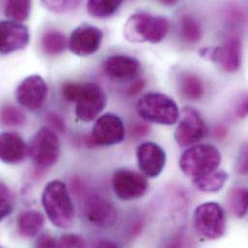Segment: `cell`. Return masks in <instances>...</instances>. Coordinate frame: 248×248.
I'll return each mask as SVG.
<instances>
[{
  "instance_id": "1",
  "label": "cell",
  "mask_w": 248,
  "mask_h": 248,
  "mask_svg": "<svg viewBox=\"0 0 248 248\" xmlns=\"http://www.w3.org/2000/svg\"><path fill=\"white\" fill-rule=\"evenodd\" d=\"M42 205L50 222L57 228L72 226L75 207L66 185L61 181H51L44 188Z\"/></svg>"
},
{
  "instance_id": "2",
  "label": "cell",
  "mask_w": 248,
  "mask_h": 248,
  "mask_svg": "<svg viewBox=\"0 0 248 248\" xmlns=\"http://www.w3.org/2000/svg\"><path fill=\"white\" fill-rule=\"evenodd\" d=\"M124 32L125 39L130 43L158 44L169 32V21L160 16L139 12L128 17Z\"/></svg>"
},
{
  "instance_id": "3",
  "label": "cell",
  "mask_w": 248,
  "mask_h": 248,
  "mask_svg": "<svg viewBox=\"0 0 248 248\" xmlns=\"http://www.w3.org/2000/svg\"><path fill=\"white\" fill-rule=\"evenodd\" d=\"M221 164L219 150L211 144L192 145L181 155L182 172L191 180L202 178L217 170Z\"/></svg>"
},
{
  "instance_id": "4",
  "label": "cell",
  "mask_w": 248,
  "mask_h": 248,
  "mask_svg": "<svg viewBox=\"0 0 248 248\" xmlns=\"http://www.w3.org/2000/svg\"><path fill=\"white\" fill-rule=\"evenodd\" d=\"M137 114L145 121L172 125L180 119L181 113L176 102L157 92H150L142 96L136 104Z\"/></svg>"
},
{
  "instance_id": "5",
  "label": "cell",
  "mask_w": 248,
  "mask_h": 248,
  "mask_svg": "<svg viewBox=\"0 0 248 248\" xmlns=\"http://www.w3.org/2000/svg\"><path fill=\"white\" fill-rule=\"evenodd\" d=\"M60 141L56 132L47 127H41L31 138L28 154L31 160L39 168L53 166L60 156Z\"/></svg>"
},
{
  "instance_id": "6",
  "label": "cell",
  "mask_w": 248,
  "mask_h": 248,
  "mask_svg": "<svg viewBox=\"0 0 248 248\" xmlns=\"http://www.w3.org/2000/svg\"><path fill=\"white\" fill-rule=\"evenodd\" d=\"M193 224L203 237L209 240H218L226 232L224 209L216 202L201 204L193 214Z\"/></svg>"
},
{
  "instance_id": "7",
  "label": "cell",
  "mask_w": 248,
  "mask_h": 248,
  "mask_svg": "<svg viewBox=\"0 0 248 248\" xmlns=\"http://www.w3.org/2000/svg\"><path fill=\"white\" fill-rule=\"evenodd\" d=\"M125 129L122 119L113 113L100 116L92 128L91 134L85 137L88 148L97 146H112L123 142Z\"/></svg>"
},
{
  "instance_id": "8",
  "label": "cell",
  "mask_w": 248,
  "mask_h": 248,
  "mask_svg": "<svg viewBox=\"0 0 248 248\" xmlns=\"http://www.w3.org/2000/svg\"><path fill=\"white\" fill-rule=\"evenodd\" d=\"M76 115L82 122L95 120L107 107V96L96 83H79V90L75 102Z\"/></svg>"
},
{
  "instance_id": "9",
  "label": "cell",
  "mask_w": 248,
  "mask_h": 248,
  "mask_svg": "<svg viewBox=\"0 0 248 248\" xmlns=\"http://www.w3.org/2000/svg\"><path fill=\"white\" fill-rule=\"evenodd\" d=\"M208 132L200 113L192 108H185L180 116L174 137L181 147H190L206 137Z\"/></svg>"
},
{
  "instance_id": "10",
  "label": "cell",
  "mask_w": 248,
  "mask_h": 248,
  "mask_svg": "<svg viewBox=\"0 0 248 248\" xmlns=\"http://www.w3.org/2000/svg\"><path fill=\"white\" fill-rule=\"evenodd\" d=\"M48 94V87L45 79L39 75H32L24 78L16 90V99L20 107L37 111L44 106Z\"/></svg>"
},
{
  "instance_id": "11",
  "label": "cell",
  "mask_w": 248,
  "mask_h": 248,
  "mask_svg": "<svg viewBox=\"0 0 248 248\" xmlns=\"http://www.w3.org/2000/svg\"><path fill=\"white\" fill-rule=\"evenodd\" d=\"M115 195L124 201H131L144 196L149 188V183L141 174L129 170L118 169L112 178Z\"/></svg>"
},
{
  "instance_id": "12",
  "label": "cell",
  "mask_w": 248,
  "mask_h": 248,
  "mask_svg": "<svg viewBox=\"0 0 248 248\" xmlns=\"http://www.w3.org/2000/svg\"><path fill=\"white\" fill-rule=\"evenodd\" d=\"M83 214L91 224L103 229L114 226L118 220V214L113 204L98 194H92L85 199Z\"/></svg>"
},
{
  "instance_id": "13",
  "label": "cell",
  "mask_w": 248,
  "mask_h": 248,
  "mask_svg": "<svg viewBox=\"0 0 248 248\" xmlns=\"http://www.w3.org/2000/svg\"><path fill=\"white\" fill-rule=\"evenodd\" d=\"M103 39L104 33L100 28L89 24H82L71 34L69 48L77 56H90L99 50Z\"/></svg>"
},
{
  "instance_id": "14",
  "label": "cell",
  "mask_w": 248,
  "mask_h": 248,
  "mask_svg": "<svg viewBox=\"0 0 248 248\" xmlns=\"http://www.w3.org/2000/svg\"><path fill=\"white\" fill-rule=\"evenodd\" d=\"M138 167L149 178L158 177L166 164V153L156 143L144 142L136 150Z\"/></svg>"
},
{
  "instance_id": "15",
  "label": "cell",
  "mask_w": 248,
  "mask_h": 248,
  "mask_svg": "<svg viewBox=\"0 0 248 248\" xmlns=\"http://www.w3.org/2000/svg\"><path fill=\"white\" fill-rule=\"evenodd\" d=\"M29 39V31L25 25L10 19L1 21L0 51L3 55L24 49Z\"/></svg>"
},
{
  "instance_id": "16",
  "label": "cell",
  "mask_w": 248,
  "mask_h": 248,
  "mask_svg": "<svg viewBox=\"0 0 248 248\" xmlns=\"http://www.w3.org/2000/svg\"><path fill=\"white\" fill-rule=\"evenodd\" d=\"M104 69L107 76L112 80L129 81L139 76L141 72V64L134 57L116 54L106 60Z\"/></svg>"
},
{
  "instance_id": "17",
  "label": "cell",
  "mask_w": 248,
  "mask_h": 248,
  "mask_svg": "<svg viewBox=\"0 0 248 248\" xmlns=\"http://www.w3.org/2000/svg\"><path fill=\"white\" fill-rule=\"evenodd\" d=\"M28 153L24 140L14 132H4L0 136V158L10 165L22 162Z\"/></svg>"
},
{
  "instance_id": "18",
  "label": "cell",
  "mask_w": 248,
  "mask_h": 248,
  "mask_svg": "<svg viewBox=\"0 0 248 248\" xmlns=\"http://www.w3.org/2000/svg\"><path fill=\"white\" fill-rule=\"evenodd\" d=\"M217 62L227 73H236L242 63V41L238 36L229 37L221 47H218Z\"/></svg>"
},
{
  "instance_id": "19",
  "label": "cell",
  "mask_w": 248,
  "mask_h": 248,
  "mask_svg": "<svg viewBox=\"0 0 248 248\" xmlns=\"http://www.w3.org/2000/svg\"><path fill=\"white\" fill-rule=\"evenodd\" d=\"M45 222V217L40 212H23L16 218L17 232L23 238H34L42 232Z\"/></svg>"
},
{
  "instance_id": "20",
  "label": "cell",
  "mask_w": 248,
  "mask_h": 248,
  "mask_svg": "<svg viewBox=\"0 0 248 248\" xmlns=\"http://www.w3.org/2000/svg\"><path fill=\"white\" fill-rule=\"evenodd\" d=\"M229 212L238 218H244L248 215V187L235 186L230 189L227 196Z\"/></svg>"
},
{
  "instance_id": "21",
  "label": "cell",
  "mask_w": 248,
  "mask_h": 248,
  "mask_svg": "<svg viewBox=\"0 0 248 248\" xmlns=\"http://www.w3.org/2000/svg\"><path fill=\"white\" fill-rule=\"evenodd\" d=\"M227 180V172L217 169L207 176L192 180V184L200 191L214 193L221 190L225 186Z\"/></svg>"
},
{
  "instance_id": "22",
  "label": "cell",
  "mask_w": 248,
  "mask_h": 248,
  "mask_svg": "<svg viewBox=\"0 0 248 248\" xmlns=\"http://www.w3.org/2000/svg\"><path fill=\"white\" fill-rule=\"evenodd\" d=\"M180 90L190 101L200 100L205 92L202 79L192 73H186L180 78Z\"/></svg>"
},
{
  "instance_id": "23",
  "label": "cell",
  "mask_w": 248,
  "mask_h": 248,
  "mask_svg": "<svg viewBox=\"0 0 248 248\" xmlns=\"http://www.w3.org/2000/svg\"><path fill=\"white\" fill-rule=\"evenodd\" d=\"M31 11V0H4L3 13L10 20L25 21Z\"/></svg>"
},
{
  "instance_id": "24",
  "label": "cell",
  "mask_w": 248,
  "mask_h": 248,
  "mask_svg": "<svg viewBox=\"0 0 248 248\" xmlns=\"http://www.w3.org/2000/svg\"><path fill=\"white\" fill-rule=\"evenodd\" d=\"M123 0H87V11L96 18H108L115 15Z\"/></svg>"
},
{
  "instance_id": "25",
  "label": "cell",
  "mask_w": 248,
  "mask_h": 248,
  "mask_svg": "<svg viewBox=\"0 0 248 248\" xmlns=\"http://www.w3.org/2000/svg\"><path fill=\"white\" fill-rule=\"evenodd\" d=\"M41 44L46 54L54 56L61 54L66 49L69 42L61 32L50 30L44 34Z\"/></svg>"
},
{
  "instance_id": "26",
  "label": "cell",
  "mask_w": 248,
  "mask_h": 248,
  "mask_svg": "<svg viewBox=\"0 0 248 248\" xmlns=\"http://www.w3.org/2000/svg\"><path fill=\"white\" fill-rule=\"evenodd\" d=\"M181 35L188 44L198 43L203 36L202 27L198 20L190 15H184L181 17Z\"/></svg>"
},
{
  "instance_id": "27",
  "label": "cell",
  "mask_w": 248,
  "mask_h": 248,
  "mask_svg": "<svg viewBox=\"0 0 248 248\" xmlns=\"http://www.w3.org/2000/svg\"><path fill=\"white\" fill-rule=\"evenodd\" d=\"M26 121L24 113L14 106H5L1 109V122L9 126H19Z\"/></svg>"
},
{
  "instance_id": "28",
  "label": "cell",
  "mask_w": 248,
  "mask_h": 248,
  "mask_svg": "<svg viewBox=\"0 0 248 248\" xmlns=\"http://www.w3.org/2000/svg\"><path fill=\"white\" fill-rule=\"evenodd\" d=\"M82 0H42L43 5L50 12L66 14L79 7Z\"/></svg>"
},
{
  "instance_id": "29",
  "label": "cell",
  "mask_w": 248,
  "mask_h": 248,
  "mask_svg": "<svg viewBox=\"0 0 248 248\" xmlns=\"http://www.w3.org/2000/svg\"><path fill=\"white\" fill-rule=\"evenodd\" d=\"M14 208V198L13 194L8 188V186L4 184H0V219L3 220L7 217H9Z\"/></svg>"
},
{
  "instance_id": "30",
  "label": "cell",
  "mask_w": 248,
  "mask_h": 248,
  "mask_svg": "<svg viewBox=\"0 0 248 248\" xmlns=\"http://www.w3.org/2000/svg\"><path fill=\"white\" fill-rule=\"evenodd\" d=\"M87 247L85 240L76 234H66L61 236L57 241V248H83Z\"/></svg>"
},
{
  "instance_id": "31",
  "label": "cell",
  "mask_w": 248,
  "mask_h": 248,
  "mask_svg": "<svg viewBox=\"0 0 248 248\" xmlns=\"http://www.w3.org/2000/svg\"><path fill=\"white\" fill-rule=\"evenodd\" d=\"M236 171L243 176H248V143L240 150L236 163Z\"/></svg>"
},
{
  "instance_id": "32",
  "label": "cell",
  "mask_w": 248,
  "mask_h": 248,
  "mask_svg": "<svg viewBox=\"0 0 248 248\" xmlns=\"http://www.w3.org/2000/svg\"><path fill=\"white\" fill-rule=\"evenodd\" d=\"M46 122L47 124L50 125L51 129H53L55 132H59V133H64L66 130V124L63 120V118L54 113V112H50L46 115Z\"/></svg>"
},
{
  "instance_id": "33",
  "label": "cell",
  "mask_w": 248,
  "mask_h": 248,
  "mask_svg": "<svg viewBox=\"0 0 248 248\" xmlns=\"http://www.w3.org/2000/svg\"><path fill=\"white\" fill-rule=\"evenodd\" d=\"M235 114L240 119H245L248 116V92L244 93L240 96L236 107H235Z\"/></svg>"
},
{
  "instance_id": "34",
  "label": "cell",
  "mask_w": 248,
  "mask_h": 248,
  "mask_svg": "<svg viewBox=\"0 0 248 248\" xmlns=\"http://www.w3.org/2000/svg\"><path fill=\"white\" fill-rule=\"evenodd\" d=\"M150 131V126L145 123L137 122L133 123L129 126V134L133 138H141L148 134Z\"/></svg>"
},
{
  "instance_id": "35",
  "label": "cell",
  "mask_w": 248,
  "mask_h": 248,
  "mask_svg": "<svg viewBox=\"0 0 248 248\" xmlns=\"http://www.w3.org/2000/svg\"><path fill=\"white\" fill-rule=\"evenodd\" d=\"M35 247L41 248H57V241L50 234H42L37 239Z\"/></svg>"
},
{
  "instance_id": "36",
  "label": "cell",
  "mask_w": 248,
  "mask_h": 248,
  "mask_svg": "<svg viewBox=\"0 0 248 248\" xmlns=\"http://www.w3.org/2000/svg\"><path fill=\"white\" fill-rule=\"evenodd\" d=\"M144 87H145V81L142 79L137 80L130 85V87L127 90V94L130 96H135L138 93H140L144 89Z\"/></svg>"
},
{
  "instance_id": "37",
  "label": "cell",
  "mask_w": 248,
  "mask_h": 248,
  "mask_svg": "<svg viewBox=\"0 0 248 248\" xmlns=\"http://www.w3.org/2000/svg\"><path fill=\"white\" fill-rule=\"evenodd\" d=\"M96 247H97V248H118L119 246H118L117 244H115V243H112V242H109V241H103V242H100V243H98V244L96 245Z\"/></svg>"
},
{
  "instance_id": "38",
  "label": "cell",
  "mask_w": 248,
  "mask_h": 248,
  "mask_svg": "<svg viewBox=\"0 0 248 248\" xmlns=\"http://www.w3.org/2000/svg\"><path fill=\"white\" fill-rule=\"evenodd\" d=\"M157 1H159L160 3H162L166 6H174L178 2V0H157Z\"/></svg>"
}]
</instances>
